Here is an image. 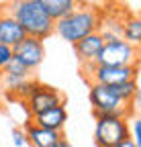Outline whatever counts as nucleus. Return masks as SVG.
Here are the masks:
<instances>
[{"mask_svg":"<svg viewBox=\"0 0 141 147\" xmlns=\"http://www.w3.org/2000/svg\"><path fill=\"white\" fill-rule=\"evenodd\" d=\"M100 18H102V8H96L94 4H78L74 12L55 21L53 33L59 35L63 41L76 45L84 37L98 31Z\"/></svg>","mask_w":141,"mask_h":147,"instance_id":"1","label":"nucleus"},{"mask_svg":"<svg viewBox=\"0 0 141 147\" xmlns=\"http://www.w3.org/2000/svg\"><path fill=\"white\" fill-rule=\"evenodd\" d=\"M8 12L19 23V27L23 29V33L27 37L45 41L47 37L53 35L55 23L45 12L41 0H19V2H12V4H8Z\"/></svg>","mask_w":141,"mask_h":147,"instance_id":"2","label":"nucleus"},{"mask_svg":"<svg viewBox=\"0 0 141 147\" xmlns=\"http://www.w3.org/2000/svg\"><path fill=\"white\" fill-rule=\"evenodd\" d=\"M88 98H90L94 117H100V115H117V117H123V119L129 121V117L133 115V106H129L127 102H123V98L119 96L117 88H113V86L90 84Z\"/></svg>","mask_w":141,"mask_h":147,"instance_id":"3","label":"nucleus"},{"mask_svg":"<svg viewBox=\"0 0 141 147\" xmlns=\"http://www.w3.org/2000/svg\"><path fill=\"white\" fill-rule=\"evenodd\" d=\"M94 143L96 147H115L117 143L129 139V121L117 115L94 117Z\"/></svg>","mask_w":141,"mask_h":147,"instance_id":"4","label":"nucleus"},{"mask_svg":"<svg viewBox=\"0 0 141 147\" xmlns=\"http://www.w3.org/2000/svg\"><path fill=\"white\" fill-rule=\"evenodd\" d=\"M139 65H123V67H109V65H84L82 76L90 84H102V86H121L125 82L137 80Z\"/></svg>","mask_w":141,"mask_h":147,"instance_id":"5","label":"nucleus"},{"mask_svg":"<svg viewBox=\"0 0 141 147\" xmlns=\"http://www.w3.org/2000/svg\"><path fill=\"white\" fill-rule=\"evenodd\" d=\"M94 65H109V67L139 65V47L123 41V39L104 43Z\"/></svg>","mask_w":141,"mask_h":147,"instance_id":"6","label":"nucleus"},{"mask_svg":"<svg viewBox=\"0 0 141 147\" xmlns=\"http://www.w3.org/2000/svg\"><path fill=\"white\" fill-rule=\"evenodd\" d=\"M27 104V113L29 117L33 115H39L43 113V110H49V108H55V106H63V94L53 88V86H45V84H37V88H35L31 92V96L25 100Z\"/></svg>","mask_w":141,"mask_h":147,"instance_id":"7","label":"nucleus"},{"mask_svg":"<svg viewBox=\"0 0 141 147\" xmlns=\"http://www.w3.org/2000/svg\"><path fill=\"white\" fill-rule=\"evenodd\" d=\"M12 57L16 61H21L29 71L37 69L43 59H45V45L39 39H33V37H25V39L12 47Z\"/></svg>","mask_w":141,"mask_h":147,"instance_id":"8","label":"nucleus"},{"mask_svg":"<svg viewBox=\"0 0 141 147\" xmlns=\"http://www.w3.org/2000/svg\"><path fill=\"white\" fill-rule=\"evenodd\" d=\"M29 123L37 125L41 129H47V131L61 133L65 123H67V110H65V106L49 108V110H43V113H39V115H33L29 119Z\"/></svg>","mask_w":141,"mask_h":147,"instance_id":"9","label":"nucleus"},{"mask_svg":"<svg viewBox=\"0 0 141 147\" xmlns=\"http://www.w3.org/2000/svg\"><path fill=\"white\" fill-rule=\"evenodd\" d=\"M25 33L19 27V23L12 18V14L8 12V8H0V45H6V47H14L19 45L25 39Z\"/></svg>","mask_w":141,"mask_h":147,"instance_id":"10","label":"nucleus"},{"mask_svg":"<svg viewBox=\"0 0 141 147\" xmlns=\"http://www.w3.org/2000/svg\"><path fill=\"white\" fill-rule=\"evenodd\" d=\"M102 45H104V41H102V37L98 33H92V35L84 37L82 41H78L74 45V49H76V57H78L80 65L82 67L84 65H94Z\"/></svg>","mask_w":141,"mask_h":147,"instance_id":"11","label":"nucleus"},{"mask_svg":"<svg viewBox=\"0 0 141 147\" xmlns=\"http://www.w3.org/2000/svg\"><path fill=\"white\" fill-rule=\"evenodd\" d=\"M123 16L125 12H109V10H102V18H100V25H98V35L102 37L104 43H111L121 39V23H123Z\"/></svg>","mask_w":141,"mask_h":147,"instance_id":"12","label":"nucleus"},{"mask_svg":"<svg viewBox=\"0 0 141 147\" xmlns=\"http://www.w3.org/2000/svg\"><path fill=\"white\" fill-rule=\"evenodd\" d=\"M25 135H27V145L33 147H51L63 133H55V131H47V129H41L33 123H27L25 127Z\"/></svg>","mask_w":141,"mask_h":147,"instance_id":"13","label":"nucleus"},{"mask_svg":"<svg viewBox=\"0 0 141 147\" xmlns=\"http://www.w3.org/2000/svg\"><path fill=\"white\" fill-rule=\"evenodd\" d=\"M0 76H2V82H4V88H6V90H14L21 82H25V80L31 78V71H29L21 61H16V59L12 57L10 63H8L2 71H0Z\"/></svg>","mask_w":141,"mask_h":147,"instance_id":"14","label":"nucleus"},{"mask_svg":"<svg viewBox=\"0 0 141 147\" xmlns=\"http://www.w3.org/2000/svg\"><path fill=\"white\" fill-rule=\"evenodd\" d=\"M121 39L127 41L135 47H139L141 43V18L137 14L127 12L123 16V23H121Z\"/></svg>","mask_w":141,"mask_h":147,"instance_id":"15","label":"nucleus"},{"mask_svg":"<svg viewBox=\"0 0 141 147\" xmlns=\"http://www.w3.org/2000/svg\"><path fill=\"white\" fill-rule=\"evenodd\" d=\"M41 2H43L45 12L49 14V18L53 23L67 16L69 12H74L78 6V2H74V0H41Z\"/></svg>","mask_w":141,"mask_h":147,"instance_id":"16","label":"nucleus"},{"mask_svg":"<svg viewBox=\"0 0 141 147\" xmlns=\"http://www.w3.org/2000/svg\"><path fill=\"white\" fill-rule=\"evenodd\" d=\"M117 92L119 96L123 98V102H127L129 106L135 108V102H137V94H139V88H137V80H131V82H125L117 86Z\"/></svg>","mask_w":141,"mask_h":147,"instance_id":"17","label":"nucleus"},{"mask_svg":"<svg viewBox=\"0 0 141 147\" xmlns=\"http://www.w3.org/2000/svg\"><path fill=\"white\" fill-rule=\"evenodd\" d=\"M129 139L141 147V121H139V119H133V121H131V127H129Z\"/></svg>","mask_w":141,"mask_h":147,"instance_id":"18","label":"nucleus"},{"mask_svg":"<svg viewBox=\"0 0 141 147\" xmlns=\"http://www.w3.org/2000/svg\"><path fill=\"white\" fill-rule=\"evenodd\" d=\"M10 137H12L14 147H25L27 145V135H25V129L23 127H14L10 131Z\"/></svg>","mask_w":141,"mask_h":147,"instance_id":"19","label":"nucleus"},{"mask_svg":"<svg viewBox=\"0 0 141 147\" xmlns=\"http://www.w3.org/2000/svg\"><path fill=\"white\" fill-rule=\"evenodd\" d=\"M12 59V49L6 45H0V71H2Z\"/></svg>","mask_w":141,"mask_h":147,"instance_id":"20","label":"nucleus"},{"mask_svg":"<svg viewBox=\"0 0 141 147\" xmlns=\"http://www.w3.org/2000/svg\"><path fill=\"white\" fill-rule=\"evenodd\" d=\"M51 147H72V143H69V141H67V139L61 135V137H59V139H57L53 145H51Z\"/></svg>","mask_w":141,"mask_h":147,"instance_id":"21","label":"nucleus"},{"mask_svg":"<svg viewBox=\"0 0 141 147\" xmlns=\"http://www.w3.org/2000/svg\"><path fill=\"white\" fill-rule=\"evenodd\" d=\"M115 147H139L137 143H133L131 139H125V141H121V143H117Z\"/></svg>","mask_w":141,"mask_h":147,"instance_id":"22","label":"nucleus"}]
</instances>
